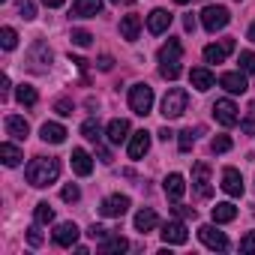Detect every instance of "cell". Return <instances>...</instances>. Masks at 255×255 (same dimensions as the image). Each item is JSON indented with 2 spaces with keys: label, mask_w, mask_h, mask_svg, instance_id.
<instances>
[{
  "label": "cell",
  "mask_w": 255,
  "mask_h": 255,
  "mask_svg": "<svg viewBox=\"0 0 255 255\" xmlns=\"http://www.w3.org/2000/svg\"><path fill=\"white\" fill-rule=\"evenodd\" d=\"M72 171H75L78 177H87V174L93 171V159H90L87 150H81V147L72 150Z\"/></svg>",
  "instance_id": "22"
},
{
  "label": "cell",
  "mask_w": 255,
  "mask_h": 255,
  "mask_svg": "<svg viewBox=\"0 0 255 255\" xmlns=\"http://www.w3.org/2000/svg\"><path fill=\"white\" fill-rule=\"evenodd\" d=\"M240 129H243L246 135H255V120H243V123H240Z\"/></svg>",
  "instance_id": "46"
},
{
  "label": "cell",
  "mask_w": 255,
  "mask_h": 255,
  "mask_svg": "<svg viewBox=\"0 0 255 255\" xmlns=\"http://www.w3.org/2000/svg\"><path fill=\"white\" fill-rule=\"evenodd\" d=\"M171 27V15L165 12V9H153L150 15H147V30L153 33V36H159V33H165Z\"/></svg>",
  "instance_id": "17"
},
{
  "label": "cell",
  "mask_w": 255,
  "mask_h": 255,
  "mask_svg": "<svg viewBox=\"0 0 255 255\" xmlns=\"http://www.w3.org/2000/svg\"><path fill=\"white\" fill-rule=\"evenodd\" d=\"M159 225V216H156V210H150V207H144V210H138L135 213V228L141 231V234H147V231H153Z\"/></svg>",
  "instance_id": "26"
},
{
  "label": "cell",
  "mask_w": 255,
  "mask_h": 255,
  "mask_svg": "<svg viewBox=\"0 0 255 255\" xmlns=\"http://www.w3.org/2000/svg\"><path fill=\"white\" fill-rule=\"evenodd\" d=\"M240 252H243V255H252V252H255V231H249V234L240 240Z\"/></svg>",
  "instance_id": "40"
},
{
  "label": "cell",
  "mask_w": 255,
  "mask_h": 255,
  "mask_svg": "<svg viewBox=\"0 0 255 255\" xmlns=\"http://www.w3.org/2000/svg\"><path fill=\"white\" fill-rule=\"evenodd\" d=\"M0 45H3L6 51H12V48L18 45V33H15L12 27H3V30H0Z\"/></svg>",
  "instance_id": "34"
},
{
  "label": "cell",
  "mask_w": 255,
  "mask_h": 255,
  "mask_svg": "<svg viewBox=\"0 0 255 255\" xmlns=\"http://www.w3.org/2000/svg\"><path fill=\"white\" fill-rule=\"evenodd\" d=\"M240 69L246 75H255V54L252 51H240Z\"/></svg>",
  "instance_id": "36"
},
{
  "label": "cell",
  "mask_w": 255,
  "mask_h": 255,
  "mask_svg": "<svg viewBox=\"0 0 255 255\" xmlns=\"http://www.w3.org/2000/svg\"><path fill=\"white\" fill-rule=\"evenodd\" d=\"M180 54H183V48H180L177 39H168V42L159 48V75H162V78L174 81V78L180 75Z\"/></svg>",
  "instance_id": "2"
},
{
  "label": "cell",
  "mask_w": 255,
  "mask_h": 255,
  "mask_svg": "<svg viewBox=\"0 0 255 255\" xmlns=\"http://www.w3.org/2000/svg\"><path fill=\"white\" fill-rule=\"evenodd\" d=\"M33 216H36V222H39V225H48V222L54 219V207H51L48 201H39V204H36V210H33Z\"/></svg>",
  "instance_id": "33"
},
{
  "label": "cell",
  "mask_w": 255,
  "mask_h": 255,
  "mask_svg": "<svg viewBox=\"0 0 255 255\" xmlns=\"http://www.w3.org/2000/svg\"><path fill=\"white\" fill-rule=\"evenodd\" d=\"M159 138H162V141H168V138H174V132L168 129V126H165V129H159Z\"/></svg>",
  "instance_id": "49"
},
{
  "label": "cell",
  "mask_w": 255,
  "mask_h": 255,
  "mask_svg": "<svg viewBox=\"0 0 255 255\" xmlns=\"http://www.w3.org/2000/svg\"><path fill=\"white\" fill-rule=\"evenodd\" d=\"M6 132H9L12 138L24 141V138L30 135V126H27V120H24V117H18V114H9V117H6Z\"/></svg>",
  "instance_id": "23"
},
{
  "label": "cell",
  "mask_w": 255,
  "mask_h": 255,
  "mask_svg": "<svg viewBox=\"0 0 255 255\" xmlns=\"http://www.w3.org/2000/svg\"><path fill=\"white\" fill-rule=\"evenodd\" d=\"M78 225L75 222H60L57 228H54V243L57 246H63V249H69V246H75V240H78Z\"/></svg>",
  "instance_id": "11"
},
{
  "label": "cell",
  "mask_w": 255,
  "mask_h": 255,
  "mask_svg": "<svg viewBox=\"0 0 255 255\" xmlns=\"http://www.w3.org/2000/svg\"><path fill=\"white\" fill-rule=\"evenodd\" d=\"M27 60H30V69H36V72H45V63H51V48H48L45 42H36Z\"/></svg>",
  "instance_id": "18"
},
{
  "label": "cell",
  "mask_w": 255,
  "mask_h": 255,
  "mask_svg": "<svg viewBox=\"0 0 255 255\" xmlns=\"http://www.w3.org/2000/svg\"><path fill=\"white\" fill-rule=\"evenodd\" d=\"M174 213H177V216H183V219H195V216H198V213H195V207H183V204H177V207H174Z\"/></svg>",
  "instance_id": "43"
},
{
  "label": "cell",
  "mask_w": 255,
  "mask_h": 255,
  "mask_svg": "<svg viewBox=\"0 0 255 255\" xmlns=\"http://www.w3.org/2000/svg\"><path fill=\"white\" fill-rule=\"evenodd\" d=\"M198 135H201V126H198V129H183V132H180V138H177V147H180V153H189Z\"/></svg>",
  "instance_id": "32"
},
{
  "label": "cell",
  "mask_w": 255,
  "mask_h": 255,
  "mask_svg": "<svg viewBox=\"0 0 255 255\" xmlns=\"http://www.w3.org/2000/svg\"><path fill=\"white\" fill-rule=\"evenodd\" d=\"M249 42H255V24L249 27Z\"/></svg>",
  "instance_id": "50"
},
{
  "label": "cell",
  "mask_w": 255,
  "mask_h": 255,
  "mask_svg": "<svg viewBox=\"0 0 255 255\" xmlns=\"http://www.w3.org/2000/svg\"><path fill=\"white\" fill-rule=\"evenodd\" d=\"M210 150H213V153H228V150H231V138H228V135H216V138L210 141Z\"/></svg>",
  "instance_id": "35"
},
{
  "label": "cell",
  "mask_w": 255,
  "mask_h": 255,
  "mask_svg": "<svg viewBox=\"0 0 255 255\" xmlns=\"http://www.w3.org/2000/svg\"><path fill=\"white\" fill-rule=\"evenodd\" d=\"M147 150H150V132L138 129V132L129 138V159H141Z\"/></svg>",
  "instance_id": "19"
},
{
  "label": "cell",
  "mask_w": 255,
  "mask_h": 255,
  "mask_svg": "<svg viewBox=\"0 0 255 255\" xmlns=\"http://www.w3.org/2000/svg\"><path fill=\"white\" fill-rule=\"evenodd\" d=\"M219 87H225L228 93H246V75L243 72H222L219 75Z\"/></svg>",
  "instance_id": "14"
},
{
  "label": "cell",
  "mask_w": 255,
  "mask_h": 255,
  "mask_svg": "<svg viewBox=\"0 0 255 255\" xmlns=\"http://www.w3.org/2000/svg\"><path fill=\"white\" fill-rule=\"evenodd\" d=\"M87 237H93V240H105V237H108V228H102V225H90V228H87Z\"/></svg>",
  "instance_id": "41"
},
{
  "label": "cell",
  "mask_w": 255,
  "mask_h": 255,
  "mask_svg": "<svg viewBox=\"0 0 255 255\" xmlns=\"http://www.w3.org/2000/svg\"><path fill=\"white\" fill-rule=\"evenodd\" d=\"M0 156H3V165H9V168H15V165L24 159V153H21L15 144H9V141L0 144Z\"/></svg>",
  "instance_id": "27"
},
{
  "label": "cell",
  "mask_w": 255,
  "mask_h": 255,
  "mask_svg": "<svg viewBox=\"0 0 255 255\" xmlns=\"http://www.w3.org/2000/svg\"><path fill=\"white\" fill-rule=\"evenodd\" d=\"M231 219H237V207L228 201H219L213 207V222H231Z\"/></svg>",
  "instance_id": "30"
},
{
  "label": "cell",
  "mask_w": 255,
  "mask_h": 255,
  "mask_svg": "<svg viewBox=\"0 0 255 255\" xmlns=\"http://www.w3.org/2000/svg\"><path fill=\"white\" fill-rule=\"evenodd\" d=\"M231 51H234V39H222L219 45L213 42V45L204 48V60H207V63H222Z\"/></svg>",
  "instance_id": "12"
},
{
  "label": "cell",
  "mask_w": 255,
  "mask_h": 255,
  "mask_svg": "<svg viewBox=\"0 0 255 255\" xmlns=\"http://www.w3.org/2000/svg\"><path fill=\"white\" fill-rule=\"evenodd\" d=\"M27 243H30V246H42V234H39V228H27Z\"/></svg>",
  "instance_id": "44"
},
{
  "label": "cell",
  "mask_w": 255,
  "mask_h": 255,
  "mask_svg": "<svg viewBox=\"0 0 255 255\" xmlns=\"http://www.w3.org/2000/svg\"><path fill=\"white\" fill-rule=\"evenodd\" d=\"M198 237H201V243H204L207 249H216V252H225V249H228V237H225L222 231H216L213 225H201V228H198Z\"/></svg>",
  "instance_id": "9"
},
{
  "label": "cell",
  "mask_w": 255,
  "mask_h": 255,
  "mask_svg": "<svg viewBox=\"0 0 255 255\" xmlns=\"http://www.w3.org/2000/svg\"><path fill=\"white\" fill-rule=\"evenodd\" d=\"M213 117H216L219 126H234V123H240V111H237V105H234L231 99L213 102Z\"/></svg>",
  "instance_id": "7"
},
{
  "label": "cell",
  "mask_w": 255,
  "mask_h": 255,
  "mask_svg": "<svg viewBox=\"0 0 255 255\" xmlns=\"http://www.w3.org/2000/svg\"><path fill=\"white\" fill-rule=\"evenodd\" d=\"M129 108L138 117H147L150 108H153V87L150 84H132V90H129Z\"/></svg>",
  "instance_id": "4"
},
{
  "label": "cell",
  "mask_w": 255,
  "mask_h": 255,
  "mask_svg": "<svg viewBox=\"0 0 255 255\" xmlns=\"http://www.w3.org/2000/svg\"><path fill=\"white\" fill-rule=\"evenodd\" d=\"M54 111H57V114H63V117H69V114H72V102H69V99H57Z\"/></svg>",
  "instance_id": "42"
},
{
  "label": "cell",
  "mask_w": 255,
  "mask_h": 255,
  "mask_svg": "<svg viewBox=\"0 0 255 255\" xmlns=\"http://www.w3.org/2000/svg\"><path fill=\"white\" fill-rule=\"evenodd\" d=\"M186 102H189V93L183 87H168V93L162 96V117L165 120H177L186 111Z\"/></svg>",
  "instance_id": "3"
},
{
  "label": "cell",
  "mask_w": 255,
  "mask_h": 255,
  "mask_svg": "<svg viewBox=\"0 0 255 255\" xmlns=\"http://www.w3.org/2000/svg\"><path fill=\"white\" fill-rule=\"evenodd\" d=\"M126 138H129V120L114 117V120L108 123V141H111V144H123Z\"/></svg>",
  "instance_id": "16"
},
{
  "label": "cell",
  "mask_w": 255,
  "mask_h": 255,
  "mask_svg": "<svg viewBox=\"0 0 255 255\" xmlns=\"http://www.w3.org/2000/svg\"><path fill=\"white\" fill-rule=\"evenodd\" d=\"M111 3H120V0H111Z\"/></svg>",
  "instance_id": "52"
},
{
  "label": "cell",
  "mask_w": 255,
  "mask_h": 255,
  "mask_svg": "<svg viewBox=\"0 0 255 255\" xmlns=\"http://www.w3.org/2000/svg\"><path fill=\"white\" fill-rule=\"evenodd\" d=\"M183 27L192 33V30H195V18H192V15H186V18H183Z\"/></svg>",
  "instance_id": "48"
},
{
  "label": "cell",
  "mask_w": 255,
  "mask_h": 255,
  "mask_svg": "<svg viewBox=\"0 0 255 255\" xmlns=\"http://www.w3.org/2000/svg\"><path fill=\"white\" fill-rule=\"evenodd\" d=\"M159 234H162V240H165L168 246H183V243L189 240V231H186V225H183V222H177V219H174V222H165Z\"/></svg>",
  "instance_id": "8"
},
{
  "label": "cell",
  "mask_w": 255,
  "mask_h": 255,
  "mask_svg": "<svg viewBox=\"0 0 255 255\" xmlns=\"http://www.w3.org/2000/svg\"><path fill=\"white\" fill-rule=\"evenodd\" d=\"M60 195H63V201H69V204H75V201H78V198H81V189H78V186H75V183H66V186H63V192H60Z\"/></svg>",
  "instance_id": "39"
},
{
  "label": "cell",
  "mask_w": 255,
  "mask_h": 255,
  "mask_svg": "<svg viewBox=\"0 0 255 255\" xmlns=\"http://www.w3.org/2000/svg\"><path fill=\"white\" fill-rule=\"evenodd\" d=\"M162 189H165V195H168V201H180L183 198V192H186V180H183V174H168L165 177V183H162Z\"/></svg>",
  "instance_id": "15"
},
{
  "label": "cell",
  "mask_w": 255,
  "mask_h": 255,
  "mask_svg": "<svg viewBox=\"0 0 255 255\" xmlns=\"http://www.w3.org/2000/svg\"><path fill=\"white\" fill-rule=\"evenodd\" d=\"M18 15H21L24 21L36 18V6H33V0H18Z\"/></svg>",
  "instance_id": "37"
},
{
  "label": "cell",
  "mask_w": 255,
  "mask_h": 255,
  "mask_svg": "<svg viewBox=\"0 0 255 255\" xmlns=\"http://www.w3.org/2000/svg\"><path fill=\"white\" fill-rule=\"evenodd\" d=\"M126 210H129V198H126V195H111V198H105L102 207H99V213L108 216V219H120Z\"/></svg>",
  "instance_id": "10"
},
{
  "label": "cell",
  "mask_w": 255,
  "mask_h": 255,
  "mask_svg": "<svg viewBox=\"0 0 255 255\" xmlns=\"http://www.w3.org/2000/svg\"><path fill=\"white\" fill-rule=\"evenodd\" d=\"M228 21H231V12H228L225 6H204V9H201V24H204L207 33L222 30Z\"/></svg>",
  "instance_id": "5"
},
{
  "label": "cell",
  "mask_w": 255,
  "mask_h": 255,
  "mask_svg": "<svg viewBox=\"0 0 255 255\" xmlns=\"http://www.w3.org/2000/svg\"><path fill=\"white\" fill-rule=\"evenodd\" d=\"M81 135H84L87 141H96V144H99V138H102V126H99L96 117H90V120L81 123Z\"/></svg>",
  "instance_id": "31"
},
{
  "label": "cell",
  "mask_w": 255,
  "mask_h": 255,
  "mask_svg": "<svg viewBox=\"0 0 255 255\" xmlns=\"http://www.w3.org/2000/svg\"><path fill=\"white\" fill-rule=\"evenodd\" d=\"M192 189L198 198H210L213 186H210V165L207 162H195L192 165Z\"/></svg>",
  "instance_id": "6"
},
{
  "label": "cell",
  "mask_w": 255,
  "mask_h": 255,
  "mask_svg": "<svg viewBox=\"0 0 255 255\" xmlns=\"http://www.w3.org/2000/svg\"><path fill=\"white\" fill-rule=\"evenodd\" d=\"M15 99H18L24 108H33V105L39 102V93H36V87H30V84H18V90H15Z\"/></svg>",
  "instance_id": "28"
},
{
  "label": "cell",
  "mask_w": 255,
  "mask_h": 255,
  "mask_svg": "<svg viewBox=\"0 0 255 255\" xmlns=\"http://www.w3.org/2000/svg\"><path fill=\"white\" fill-rule=\"evenodd\" d=\"M138 33H141V18H138V15H123V18H120V36H123L126 42H135Z\"/></svg>",
  "instance_id": "20"
},
{
  "label": "cell",
  "mask_w": 255,
  "mask_h": 255,
  "mask_svg": "<svg viewBox=\"0 0 255 255\" xmlns=\"http://www.w3.org/2000/svg\"><path fill=\"white\" fill-rule=\"evenodd\" d=\"M174 3H180V6H183V3H189V0H174Z\"/></svg>",
  "instance_id": "51"
},
{
  "label": "cell",
  "mask_w": 255,
  "mask_h": 255,
  "mask_svg": "<svg viewBox=\"0 0 255 255\" xmlns=\"http://www.w3.org/2000/svg\"><path fill=\"white\" fill-rule=\"evenodd\" d=\"M90 42H93V33H87V30H72V45L87 48Z\"/></svg>",
  "instance_id": "38"
},
{
  "label": "cell",
  "mask_w": 255,
  "mask_h": 255,
  "mask_svg": "<svg viewBox=\"0 0 255 255\" xmlns=\"http://www.w3.org/2000/svg\"><path fill=\"white\" fill-rule=\"evenodd\" d=\"M60 177V162L54 156H36L30 165H27V183L42 189V186H51L54 180Z\"/></svg>",
  "instance_id": "1"
},
{
  "label": "cell",
  "mask_w": 255,
  "mask_h": 255,
  "mask_svg": "<svg viewBox=\"0 0 255 255\" xmlns=\"http://www.w3.org/2000/svg\"><path fill=\"white\" fill-rule=\"evenodd\" d=\"M42 3H45L48 9H57V6H63V3H66V0H42Z\"/></svg>",
  "instance_id": "47"
},
{
  "label": "cell",
  "mask_w": 255,
  "mask_h": 255,
  "mask_svg": "<svg viewBox=\"0 0 255 255\" xmlns=\"http://www.w3.org/2000/svg\"><path fill=\"white\" fill-rule=\"evenodd\" d=\"M189 81H192V87H195V90H201V93H204V90H210V87H213V72H210V69H204V66H195V69L189 72Z\"/></svg>",
  "instance_id": "25"
},
{
  "label": "cell",
  "mask_w": 255,
  "mask_h": 255,
  "mask_svg": "<svg viewBox=\"0 0 255 255\" xmlns=\"http://www.w3.org/2000/svg\"><path fill=\"white\" fill-rule=\"evenodd\" d=\"M39 135H42V141H48V144H63V141H66V129H63L60 123H42Z\"/></svg>",
  "instance_id": "24"
},
{
  "label": "cell",
  "mask_w": 255,
  "mask_h": 255,
  "mask_svg": "<svg viewBox=\"0 0 255 255\" xmlns=\"http://www.w3.org/2000/svg\"><path fill=\"white\" fill-rule=\"evenodd\" d=\"M222 189L231 195V198H240L243 195V177L237 168H225L222 171Z\"/></svg>",
  "instance_id": "13"
},
{
  "label": "cell",
  "mask_w": 255,
  "mask_h": 255,
  "mask_svg": "<svg viewBox=\"0 0 255 255\" xmlns=\"http://www.w3.org/2000/svg\"><path fill=\"white\" fill-rule=\"evenodd\" d=\"M102 9V0H75L72 3V15L75 18H96Z\"/></svg>",
  "instance_id": "21"
},
{
  "label": "cell",
  "mask_w": 255,
  "mask_h": 255,
  "mask_svg": "<svg viewBox=\"0 0 255 255\" xmlns=\"http://www.w3.org/2000/svg\"><path fill=\"white\" fill-rule=\"evenodd\" d=\"M96 66H99L102 72H111V66H114V57H108V54H102V57L96 60Z\"/></svg>",
  "instance_id": "45"
},
{
  "label": "cell",
  "mask_w": 255,
  "mask_h": 255,
  "mask_svg": "<svg viewBox=\"0 0 255 255\" xmlns=\"http://www.w3.org/2000/svg\"><path fill=\"white\" fill-rule=\"evenodd\" d=\"M99 249H102V252H123V249H129V240L120 237V234H108V237L99 243Z\"/></svg>",
  "instance_id": "29"
}]
</instances>
